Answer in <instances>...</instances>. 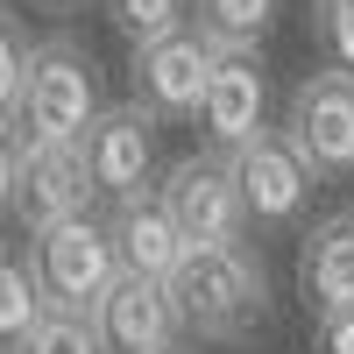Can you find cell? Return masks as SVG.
Masks as SVG:
<instances>
[{"label":"cell","mask_w":354,"mask_h":354,"mask_svg":"<svg viewBox=\"0 0 354 354\" xmlns=\"http://www.w3.org/2000/svg\"><path fill=\"white\" fill-rule=\"evenodd\" d=\"M28 262L50 290L57 312H100V298L121 283V241H113V220H93V213H71L57 227H36L28 234Z\"/></svg>","instance_id":"cell-3"},{"label":"cell","mask_w":354,"mask_h":354,"mask_svg":"<svg viewBox=\"0 0 354 354\" xmlns=\"http://www.w3.org/2000/svg\"><path fill=\"white\" fill-rule=\"evenodd\" d=\"M28 71H36V50L21 43V21L8 15V21H0V113H8V128L21 121V106H28Z\"/></svg>","instance_id":"cell-18"},{"label":"cell","mask_w":354,"mask_h":354,"mask_svg":"<svg viewBox=\"0 0 354 354\" xmlns=\"http://www.w3.org/2000/svg\"><path fill=\"white\" fill-rule=\"evenodd\" d=\"M277 21V0H192V28L213 50H262Z\"/></svg>","instance_id":"cell-14"},{"label":"cell","mask_w":354,"mask_h":354,"mask_svg":"<svg viewBox=\"0 0 354 354\" xmlns=\"http://www.w3.org/2000/svg\"><path fill=\"white\" fill-rule=\"evenodd\" d=\"M192 121L227 156H241L248 142L270 135V71H262V50H220V64L205 78V100H198Z\"/></svg>","instance_id":"cell-7"},{"label":"cell","mask_w":354,"mask_h":354,"mask_svg":"<svg viewBox=\"0 0 354 354\" xmlns=\"http://www.w3.org/2000/svg\"><path fill=\"white\" fill-rule=\"evenodd\" d=\"M234 170H241V198H248V220L255 227H290V220L305 213L312 170H305L298 149H290L283 128H270L262 142H248V149L234 156Z\"/></svg>","instance_id":"cell-11"},{"label":"cell","mask_w":354,"mask_h":354,"mask_svg":"<svg viewBox=\"0 0 354 354\" xmlns=\"http://www.w3.org/2000/svg\"><path fill=\"white\" fill-rule=\"evenodd\" d=\"M28 8H43V15H71V8H85V0H28Z\"/></svg>","instance_id":"cell-21"},{"label":"cell","mask_w":354,"mask_h":354,"mask_svg":"<svg viewBox=\"0 0 354 354\" xmlns=\"http://www.w3.org/2000/svg\"><path fill=\"white\" fill-rule=\"evenodd\" d=\"M100 8H106V21L128 36V50L163 43V36H177V28H192V0H100Z\"/></svg>","instance_id":"cell-16"},{"label":"cell","mask_w":354,"mask_h":354,"mask_svg":"<svg viewBox=\"0 0 354 354\" xmlns=\"http://www.w3.org/2000/svg\"><path fill=\"white\" fill-rule=\"evenodd\" d=\"M50 312H57V305H50V290H43V277H36V262H28V255H8V262H0V340H8V354L36 333Z\"/></svg>","instance_id":"cell-15"},{"label":"cell","mask_w":354,"mask_h":354,"mask_svg":"<svg viewBox=\"0 0 354 354\" xmlns=\"http://www.w3.org/2000/svg\"><path fill=\"white\" fill-rule=\"evenodd\" d=\"M93 198H100V185H93V163H85V142H28V135L8 128V163H0L8 220H21L36 234V227L85 213Z\"/></svg>","instance_id":"cell-2"},{"label":"cell","mask_w":354,"mask_h":354,"mask_svg":"<svg viewBox=\"0 0 354 354\" xmlns=\"http://www.w3.org/2000/svg\"><path fill=\"white\" fill-rule=\"evenodd\" d=\"M85 163H93V185L100 198H142L149 192V170H156V113L142 106V100H121V106H106L93 135H85Z\"/></svg>","instance_id":"cell-9"},{"label":"cell","mask_w":354,"mask_h":354,"mask_svg":"<svg viewBox=\"0 0 354 354\" xmlns=\"http://www.w3.org/2000/svg\"><path fill=\"white\" fill-rule=\"evenodd\" d=\"M298 298L326 319V312H354V213H326L305 227L298 248Z\"/></svg>","instance_id":"cell-13"},{"label":"cell","mask_w":354,"mask_h":354,"mask_svg":"<svg viewBox=\"0 0 354 354\" xmlns=\"http://www.w3.org/2000/svg\"><path fill=\"white\" fill-rule=\"evenodd\" d=\"M177 305H185V326L205 340H248L262 319H270V270L248 241L227 248H192V262L177 270Z\"/></svg>","instance_id":"cell-1"},{"label":"cell","mask_w":354,"mask_h":354,"mask_svg":"<svg viewBox=\"0 0 354 354\" xmlns=\"http://www.w3.org/2000/svg\"><path fill=\"white\" fill-rule=\"evenodd\" d=\"M283 135L312 177H347L354 170V78L347 71H305L283 100Z\"/></svg>","instance_id":"cell-6"},{"label":"cell","mask_w":354,"mask_h":354,"mask_svg":"<svg viewBox=\"0 0 354 354\" xmlns=\"http://www.w3.org/2000/svg\"><path fill=\"white\" fill-rule=\"evenodd\" d=\"M93 319H100V333H106L113 354H170L177 333H185V305H177V290L163 277H135V270L100 298Z\"/></svg>","instance_id":"cell-10"},{"label":"cell","mask_w":354,"mask_h":354,"mask_svg":"<svg viewBox=\"0 0 354 354\" xmlns=\"http://www.w3.org/2000/svg\"><path fill=\"white\" fill-rule=\"evenodd\" d=\"M319 354H354V312H326L319 319Z\"/></svg>","instance_id":"cell-20"},{"label":"cell","mask_w":354,"mask_h":354,"mask_svg":"<svg viewBox=\"0 0 354 354\" xmlns=\"http://www.w3.org/2000/svg\"><path fill=\"white\" fill-rule=\"evenodd\" d=\"M319 50H326V71L354 78V0H319Z\"/></svg>","instance_id":"cell-19"},{"label":"cell","mask_w":354,"mask_h":354,"mask_svg":"<svg viewBox=\"0 0 354 354\" xmlns=\"http://www.w3.org/2000/svg\"><path fill=\"white\" fill-rule=\"evenodd\" d=\"M113 241H121V270H135V277L177 283V270L192 262V234L170 220V205H163L156 192L113 205Z\"/></svg>","instance_id":"cell-12"},{"label":"cell","mask_w":354,"mask_h":354,"mask_svg":"<svg viewBox=\"0 0 354 354\" xmlns=\"http://www.w3.org/2000/svg\"><path fill=\"white\" fill-rule=\"evenodd\" d=\"M100 71H93V50L71 43V36H50L36 43V71H28V106L15 135L28 142H85L100 121Z\"/></svg>","instance_id":"cell-4"},{"label":"cell","mask_w":354,"mask_h":354,"mask_svg":"<svg viewBox=\"0 0 354 354\" xmlns=\"http://www.w3.org/2000/svg\"><path fill=\"white\" fill-rule=\"evenodd\" d=\"M15 354H113V347H106V333H100L93 312H50Z\"/></svg>","instance_id":"cell-17"},{"label":"cell","mask_w":354,"mask_h":354,"mask_svg":"<svg viewBox=\"0 0 354 354\" xmlns=\"http://www.w3.org/2000/svg\"><path fill=\"white\" fill-rule=\"evenodd\" d=\"M220 50L198 36V28H177L163 43H142L128 64V100H142L156 121H192L205 100V78H213Z\"/></svg>","instance_id":"cell-8"},{"label":"cell","mask_w":354,"mask_h":354,"mask_svg":"<svg viewBox=\"0 0 354 354\" xmlns=\"http://www.w3.org/2000/svg\"><path fill=\"white\" fill-rule=\"evenodd\" d=\"M156 198L170 205V220L192 234V248H227V241H248V198H241V170H234L227 149H205V156H177L163 170Z\"/></svg>","instance_id":"cell-5"},{"label":"cell","mask_w":354,"mask_h":354,"mask_svg":"<svg viewBox=\"0 0 354 354\" xmlns=\"http://www.w3.org/2000/svg\"><path fill=\"white\" fill-rule=\"evenodd\" d=\"M170 354H177V347H170Z\"/></svg>","instance_id":"cell-22"}]
</instances>
